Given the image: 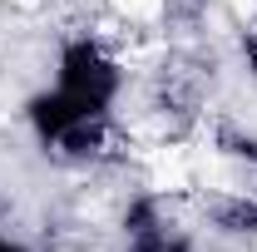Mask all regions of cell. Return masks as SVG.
I'll use <instances>...</instances> for the list:
<instances>
[{
    "mask_svg": "<svg viewBox=\"0 0 257 252\" xmlns=\"http://www.w3.org/2000/svg\"><path fill=\"white\" fill-rule=\"evenodd\" d=\"M242 64H247V74L257 79V25L247 30V40H242Z\"/></svg>",
    "mask_w": 257,
    "mask_h": 252,
    "instance_id": "2",
    "label": "cell"
},
{
    "mask_svg": "<svg viewBox=\"0 0 257 252\" xmlns=\"http://www.w3.org/2000/svg\"><path fill=\"white\" fill-rule=\"evenodd\" d=\"M124 94V64L99 35H69L55 50L50 79L25 99L20 119L45 154L89 163L109 144L114 109Z\"/></svg>",
    "mask_w": 257,
    "mask_h": 252,
    "instance_id": "1",
    "label": "cell"
},
{
    "mask_svg": "<svg viewBox=\"0 0 257 252\" xmlns=\"http://www.w3.org/2000/svg\"><path fill=\"white\" fill-rule=\"evenodd\" d=\"M0 252H35V247L20 242V237H10V232H0Z\"/></svg>",
    "mask_w": 257,
    "mask_h": 252,
    "instance_id": "3",
    "label": "cell"
}]
</instances>
